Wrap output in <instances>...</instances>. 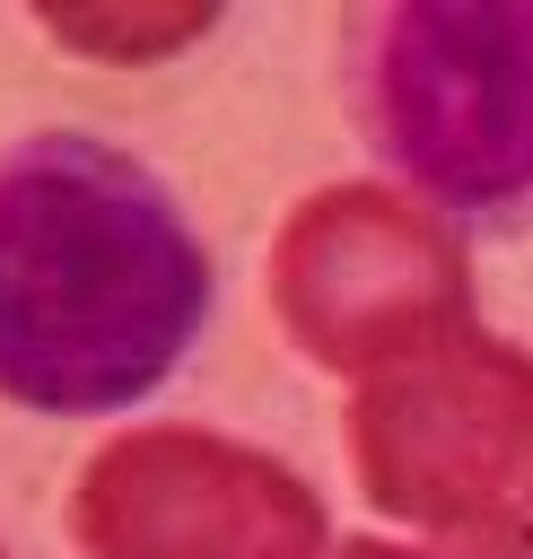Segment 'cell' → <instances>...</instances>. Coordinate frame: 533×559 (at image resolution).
<instances>
[{
  "label": "cell",
  "instance_id": "6da1fadb",
  "mask_svg": "<svg viewBox=\"0 0 533 559\" xmlns=\"http://www.w3.org/2000/svg\"><path fill=\"white\" fill-rule=\"evenodd\" d=\"M210 314V253L175 192L87 140L0 157V402L96 419L149 402Z\"/></svg>",
  "mask_w": 533,
  "mask_h": 559
},
{
  "label": "cell",
  "instance_id": "ba28073f",
  "mask_svg": "<svg viewBox=\"0 0 533 559\" xmlns=\"http://www.w3.org/2000/svg\"><path fill=\"white\" fill-rule=\"evenodd\" d=\"M0 559H9V550H0Z\"/></svg>",
  "mask_w": 533,
  "mask_h": 559
},
{
  "label": "cell",
  "instance_id": "8992f818",
  "mask_svg": "<svg viewBox=\"0 0 533 559\" xmlns=\"http://www.w3.org/2000/svg\"><path fill=\"white\" fill-rule=\"evenodd\" d=\"M210 26V9H44V35L96 61H157L175 44H192Z\"/></svg>",
  "mask_w": 533,
  "mask_h": 559
},
{
  "label": "cell",
  "instance_id": "3957f363",
  "mask_svg": "<svg viewBox=\"0 0 533 559\" xmlns=\"http://www.w3.org/2000/svg\"><path fill=\"white\" fill-rule=\"evenodd\" d=\"M350 480L428 542H533V349L463 323L350 384Z\"/></svg>",
  "mask_w": 533,
  "mask_h": 559
},
{
  "label": "cell",
  "instance_id": "52a82bcc",
  "mask_svg": "<svg viewBox=\"0 0 533 559\" xmlns=\"http://www.w3.org/2000/svg\"><path fill=\"white\" fill-rule=\"evenodd\" d=\"M332 559H533V542H341Z\"/></svg>",
  "mask_w": 533,
  "mask_h": 559
},
{
  "label": "cell",
  "instance_id": "277c9868",
  "mask_svg": "<svg viewBox=\"0 0 533 559\" xmlns=\"http://www.w3.org/2000/svg\"><path fill=\"white\" fill-rule=\"evenodd\" d=\"M271 314L315 367L367 384L472 323V253L393 183H323L271 236Z\"/></svg>",
  "mask_w": 533,
  "mask_h": 559
},
{
  "label": "cell",
  "instance_id": "5b68a950",
  "mask_svg": "<svg viewBox=\"0 0 533 559\" xmlns=\"http://www.w3.org/2000/svg\"><path fill=\"white\" fill-rule=\"evenodd\" d=\"M79 559H332L323 498L218 428H122L70 489Z\"/></svg>",
  "mask_w": 533,
  "mask_h": 559
},
{
  "label": "cell",
  "instance_id": "7a4b0ae2",
  "mask_svg": "<svg viewBox=\"0 0 533 559\" xmlns=\"http://www.w3.org/2000/svg\"><path fill=\"white\" fill-rule=\"evenodd\" d=\"M350 105L446 218H533V9H384L350 44Z\"/></svg>",
  "mask_w": 533,
  "mask_h": 559
}]
</instances>
